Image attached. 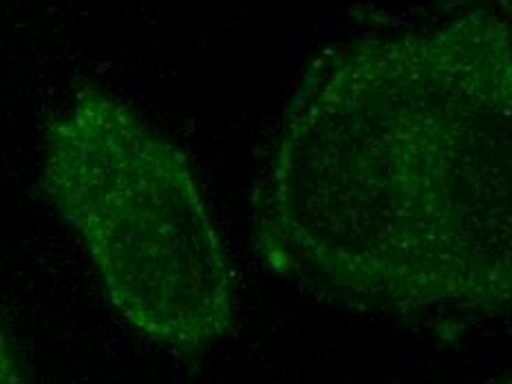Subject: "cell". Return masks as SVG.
I'll list each match as a JSON object with an SVG mask.
<instances>
[{
  "label": "cell",
  "mask_w": 512,
  "mask_h": 384,
  "mask_svg": "<svg viewBox=\"0 0 512 384\" xmlns=\"http://www.w3.org/2000/svg\"><path fill=\"white\" fill-rule=\"evenodd\" d=\"M508 12L347 42L294 95L254 192V245L301 290L391 316L510 303Z\"/></svg>",
  "instance_id": "6da1fadb"
},
{
  "label": "cell",
  "mask_w": 512,
  "mask_h": 384,
  "mask_svg": "<svg viewBox=\"0 0 512 384\" xmlns=\"http://www.w3.org/2000/svg\"><path fill=\"white\" fill-rule=\"evenodd\" d=\"M42 188L137 332L184 354L230 334L234 276L195 170L131 106L84 87L47 128Z\"/></svg>",
  "instance_id": "7a4b0ae2"
},
{
  "label": "cell",
  "mask_w": 512,
  "mask_h": 384,
  "mask_svg": "<svg viewBox=\"0 0 512 384\" xmlns=\"http://www.w3.org/2000/svg\"><path fill=\"white\" fill-rule=\"evenodd\" d=\"M0 384H25L3 329H0Z\"/></svg>",
  "instance_id": "3957f363"
},
{
  "label": "cell",
  "mask_w": 512,
  "mask_h": 384,
  "mask_svg": "<svg viewBox=\"0 0 512 384\" xmlns=\"http://www.w3.org/2000/svg\"><path fill=\"white\" fill-rule=\"evenodd\" d=\"M493 384H510V380H499V382H493Z\"/></svg>",
  "instance_id": "277c9868"
}]
</instances>
